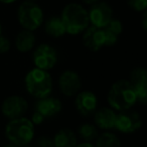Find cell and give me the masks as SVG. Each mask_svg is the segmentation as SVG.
<instances>
[{
  "instance_id": "cell-1",
  "label": "cell",
  "mask_w": 147,
  "mask_h": 147,
  "mask_svg": "<svg viewBox=\"0 0 147 147\" xmlns=\"http://www.w3.org/2000/svg\"><path fill=\"white\" fill-rule=\"evenodd\" d=\"M107 101L113 110L120 112L132 108L136 104L137 97L128 80H118L109 89Z\"/></svg>"
},
{
  "instance_id": "cell-2",
  "label": "cell",
  "mask_w": 147,
  "mask_h": 147,
  "mask_svg": "<svg viewBox=\"0 0 147 147\" xmlns=\"http://www.w3.org/2000/svg\"><path fill=\"white\" fill-rule=\"evenodd\" d=\"M61 18L65 25V33L78 35L90 25L88 10L79 3H69L63 7Z\"/></svg>"
},
{
  "instance_id": "cell-3",
  "label": "cell",
  "mask_w": 147,
  "mask_h": 147,
  "mask_svg": "<svg viewBox=\"0 0 147 147\" xmlns=\"http://www.w3.org/2000/svg\"><path fill=\"white\" fill-rule=\"evenodd\" d=\"M5 136L9 143L23 147L30 144L34 138V125L24 116L11 119L5 126Z\"/></svg>"
},
{
  "instance_id": "cell-4",
  "label": "cell",
  "mask_w": 147,
  "mask_h": 147,
  "mask_svg": "<svg viewBox=\"0 0 147 147\" xmlns=\"http://www.w3.org/2000/svg\"><path fill=\"white\" fill-rule=\"evenodd\" d=\"M25 89L30 96L36 99L49 96L53 91V79L47 71L33 67L24 79Z\"/></svg>"
},
{
  "instance_id": "cell-5",
  "label": "cell",
  "mask_w": 147,
  "mask_h": 147,
  "mask_svg": "<svg viewBox=\"0 0 147 147\" xmlns=\"http://www.w3.org/2000/svg\"><path fill=\"white\" fill-rule=\"evenodd\" d=\"M17 20L23 29L36 30L43 22L42 8L36 2L24 1L17 9Z\"/></svg>"
},
{
  "instance_id": "cell-6",
  "label": "cell",
  "mask_w": 147,
  "mask_h": 147,
  "mask_svg": "<svg viewBox=\"0 0 147 147\" xmlns=\"http://www.w3.org/2000/svg\"><path fill=\"white\" fill-rule=\"evenodd\" d=\"M142 124L141 115L136 111L128 109L120 111L119 114H117L114 129L123 134H132L138 131L142 127Z\"/></svg>"
},
{
  "instance_id": "cell-7",
  "label": "cell",
  "mask_w": 147,
  "mask_h": 147,
  "mask_svg": "<svg viewBox=\"0 0 147 147\" xmlns=\"http://www.w3.org/2000/svg\"><path fill=\"white\" fill-rule=\"evenodd\" d=\"M32 61L35 67L49 71L57 65V53L53 45L49 43H40L33 51Z\"/></svg>"
},
{
  "instance_id": "cell-8",
  "label": "cell",
  "mask_w": 147,
  "mask_h": 147,
  "mask_svg": "<svg viewBox=\"0 0 147 147\" xmlns=\"http://www.w3.org/2000/svg\"><path fill=\"white\" fill-rule=\"evenodd\" d=\"M28 109V103L26 99L18 95H12L3 100L1 104V112L7 119L19 118L24 116Z\"/></svg>"
},
{
  "instance_id": "cell-9",
  "label": "cell",
  "mask_w": 147,
  "mask_h": 147,
  "mask_svg": "<svg viewBox=\"0 0 147 147\" xmlns=\"http://www.w3.org/2000/svg\"><path fill=\"white\" fill-rule=\"evenodd\" d=\"M89 20L93 26L104 28L113 18V9L109 3L98 1L88 10Z\"/></svg>"
},
{
  "instance_id": "cell-10",
  "label": "cell",
  "mask_w": 147,
  "mask_h": 147,
  "mask_svg": "<svg viewBox=\"0 0 147 147\" xmlns=\"http://www.w3.org/2000/svg\"><path fill=\"white\" fill-rule=\"evenodd\" d=\"M57 83L59 91L65 97H75L82 88V80L80 75L71 69L63 71L57 80Z\"/></svg>"
},
{
  "instance_id": "cell-11",
  "label": "cell",
  "mask_w": 147,
  "mask_h": 147,
  "mask_svg": "<svg viewBox=\"0 0 147 147\" xmlns=\"http://www.w3.org/2000/svg\"><path fill=\"white\" fill-rule=\"evenodd\" d=\"M128 81L136 93L137 102L145 105L147 103V71L142 67H135L131 71Z\"/></svg>"
},
{
  "instance_id": "cell-12",
  "label": "cell",
  "mask_w": 147,
  "mask_h": 147,
  "mask_svg": "<svg viewBox=\"0 0 147 147\" xmlns=\"http://www.w3.org/2000/svg\"><path fill=\"white\" fill-rule=\"evenodd\" d=\"M75 107L82 116L94 114L98 108V99L92 91H80L75 98Z\"/></svg>"
},
{
  "instance_id": "cell-13",
  "label": "cell",
  "mask_w": 147,
  "mask_h": 147,
  "mask_svg": "<svg viewBox=\"0 0 147 147\" xmlns=\"http://www.w3.org/2000/svg\"><path fill=\"white\" fill-rule=\"evenodd\" d=\"M106 38L103 28L89 25L88 28L83 33V43L91 51H99L105 47Z\"/></svg>"
},
{
  "instance_id": "cell-14",
  "label": "cell",
  "mask_w": 147,
  "mask_h": 147,
  "mask_svg": "<svg viewBox=\"0 0 147 147\" xmlns=\"http://www.w3.org/2000/svg\"><path fill=\"white\" fill-rule=\"evenodd\" d=\"M63 110V104L57 98L47 96L38 99L35 104V111L39 112L45 118H53Z\"/></svg>"
},
{
  "instance_id": "cell-15",
  "label": "cell",
  "mask_w": 147,
  "mask_h": 147,
  "mask_svg": "<svg viewBox=\"0 0 147 147\" xmlns=\"http://www.w3.org/2000/svg\"><path fill=\"white\" fill-rule=\"evenodd\" d=\"M117 114L115 110L112 108L102 107L100 109H97L94 113V122L96 124L97 128H100L102 130H111L114 129L115 122H116Z\"/></svg>"
},
{
  "instance_id": "cell-16",
  "label": "cell",
  "mask_w": 147,
  "mask_h": 147,
  "mask_svg": "<svg viewBox=\"0 0 147 147\" xmlns=\"http://www.w3.org/2000/svg\"><path fill=\"white\" fill-rule=\"evenodd\" d=\"M15 47L19 53H28L32 51L36 43V37H35L33 31L23 29L15 37Z\"/></svg>"
},
{
  "instance_id": "cell-17",
  "label": "cell",
  "mask_w": 147,
  "mask_h": 147,
  "mask_svg": "<svg viewBox=\"0 0 147 147\" xmlns=\"http://www.w3.org/2000/svg\"><path fill=\"white\" fill-rule=\"evenodd\" d=\"M105 33V47H113L117 43L119 36L123 32V23L117 18H112L110 22L103 28Z\"/></svg>"
},
{
  "instance_id": "cell-18",
  "label": "cell",
  "mask_w": 147,
  "mask_h": 147,
  "mask_svg": "<svg viewBox=\"0 0 147 147\" xmlns=\"http://www.w3.org/2000/svg\"><path fill=\"white\" fill-rule=\"evenodd\" d=\"M55 147H75L78 144L76 133L69 128L59 129L53 138Z\"/></svg>"
},
{
  "instance_id": "cell-19",
  "label": "cell",
  "mask_w": 147,
  "mask_h": 147,
  "mask_svg": "<svg viewBox=\"0 0 147 147\" xmlns=\"http://www.w3.org/2000/svg\"><path fill=\"white\" fill-rule=\"evenodd\" d=\"M45 31L49 36L59 38L65 34V28L61 16H53L45 23Z\"/></svg>"
},
{
  "instance_id": "cell-20",
  "label": "cell",
  "mask_w": 147,
  "mask_h": 147,
  "mask_svg": "<svg viewBox=\"0 0 147 147\" xmlns=\"http://www.w3.org/2000/svg\"><path fill=\"white\" fill-rule=\"evenodd\" d=\"M95 140L96 147H121V142L118 136L109 131L99 134Z\"/></svg>"
},
{
  "instance_id": "cell-21",
  "label": "cell",
  "mask_w": 147,
  "mask_h": 147,
  "mask_svg": "<svg viewBox=\"0 0 147 147\" xmlns=\"http://www.w3.org/2000/svg\"><path fill=\"white\" fill-rule=\"evenodd\" d=\"M78 134L81 139H83L86 142H92L93 140L98 137L99 132L96 125L91 123H82L78 127Z\"/></svg>"
},
{
  "instance_id": "cell-22",
  "label": "cell",
  "mask_w": 147,
  "mask_h": 147,
  "mask_svg": "<svg viewBox=\"0 0 147 147\" xmlns=\"http://www.w3.org/2000/svg\"><path fill=\"white\" fill-rule=\"evenodd\" d=\"M127 4L132 10L136 12H143L146 11L147 0H126Z\"/></svg>"
},
{
  "instance_id": "cell-23",
  "label": "cell",
  "mask_w": 147,
  "mask_h": 147,
  "mask_svg": "<svg viewBox=\"0 0 147 147\" xmlns=\"http://www.w3.org/2000/svg\"><path fill=\"white\" fill-rule=\"evenodd\" d=\"M34 146L35 147H55V144H53V140L51 137L43 135V136H40L37 139Z\"/></svg>"
},
{
  "instance_id": "cell-24",
  "label": "cell",
  "mask_w": 147,
  "mask_h": 147,
  "mask_svg": "<svg viewBox=\"0 0 147 147\" xmlns=\"http://www.w3.org/2000/svg\"><path fill=\"white\" fill-rule=\"evenodd\" d=\"M11 49V42L6 36L0 35V53H7Z\"/></svg>"
},
{
  "instance_id": "cell-25",
  "label": "cell",
  "mask_w": 147,
  "mask_h": 147,
  "mask_svg": "<svg viewBox=\"0 0 147 147\" xmlns=\"http://www.w3.org/2000/svg\"><path fill=\"white\" fill-rule=\"evenodd\" d=\"M45 117L40 114L39 112L37 111H34L31 115V118H30V121L32 122L33 125H41L45 121Z\"/></svg>"
},
{
  "instance_id": "cell-26",
  "label": "cell",
  "mask_w": 147,
  "mask_h": 147,
  "mask_svg": "<svg viewBox=\"0 0 147 147\" xmlns=\"http://www.w3.org/2000/svg\"><path fill=\"white\" fill-rule=\"evenodd\" d=\"M141 26H142L143 30L146 31V29H147V12L146 11H143L142 18H141Z\"/></svg>"
},
{
  "instance_id": "cell-27",
  "label": "cell",
  "mask_w": 147,
  "mask_h": 147,
  "mask_svg": "<svg viewBox=\"0 0 147 147\" xmlns=\"http://www.w3.org/2000/svg\"><path fill=\"white\" fill-rule=\"evenodd\" d=\"M75 147H96L94 144H92L91 142H86V141H84V142L80 143V144H77Z\"/></svg>"
},
{
  "instance_id": "cell-28",
  "label": "cell",
  "mask_w": 147,
  "mask_h": 147,
  "mask_svg": "<svg viewBox=\"0 0 147 147\" xmlns=\"http://www.w3.org/2000/svg\"><path fill=\"white\" fill-rule=\"evenodd\" d=\"M83 2L85 3V4H87V5H93V4H95L96 2H98L99 0H82Z\"/></svg>"
},
{
  "instance_id": "cell-29",
  "label": "cell",
  "mask_w": 147,
  "mask_h": 147,
  "mask_svg": "<svg viewBox=\"0 0 147 147\" xmlns=\"http://www.w3.org/2000/svg\"><path fill=\"white\" fill-rule=\"evenodd\" d=\"M16 1L17 0H0V2L3 3V4H12Z\"/></svg>"
},
{
  "instance_id": "cell-30",
  "label": "cell",
  "mask_w": 147,
  "mask_h": 147,
  "mask_svg": "<svg viewBox=\"0 0 147 147\" xmlns=\"http://www.w3.org/2000/svg\"><path fill=\"white\" fill-rule=\"evenodd\" d=\"M2 147H18V146H16V145H14V144H11V143H8V144L3 145Z\"/></svg>"
},
{
  "instance_id": "cell-31",
  "label": "cell",
  "mask_w": 147,
  "mask_h": 147,
  "mask_svg": "<svg viewBox=\"0 0 147 147\" xmlns=\"http://www.w3.org/2000/svg\"><path fill=\"white\" fill-rule=\"evenodd\" d=\"M23 147H35L34 145H31V144H27V145H25V146H23Z\"/></svg>"
},
{
  "instance_id": "cell-32",
  "label": "cell",
  "mask_w": 147,
  "mask_h": 147,
  "mask_svg": "<svg viewBox=\"0 0 147 147\" xmlns=\"http://www.w3.org/2000/svg\"><path fill=\"white\" fill-rule=\"evenodd\" d=\"M2 34V25H1V23H0V35Z\"/></svg>"
},
{
  "instance_id": "cell-33",
  "label": "cell",
  "mask_w": 147,
  "mask_h": 147,
  "mask_svg": "<svg viewBox=\"0 0 147 147\" xmlns=\"http://www.w3.org/2000/svg\"><path fill=\"white\" fill-rule=\"evenodd\" d=\"M25 1H31V2H36L37 0H25Z\"/></svg>"
},
{
  "instance_id": "cell-34",
  "label": "cell",
  "mask_w": 147,
  "mask_h": 147,
  "mask_svg": "<svg viewBox=\"0 0 147 147\" xmlns=\"http://www.w3.org/2000/svg\"><path fill=\"white\" fill-rule=\"evenodd\" d=\"M130 147H140V146H130Z\"/></svg>"
}]
</instances>
